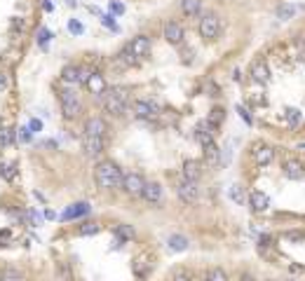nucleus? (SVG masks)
Returning a JSON list of instances; mask_svg holds the SVG:
<instances>
[{"instance_id": "1", "label": "nucleus", "mask_w": 305, "mask_h": 281, "mask_svg": "<svg viewBox=\"0 0 305 281\" xmlns=\"http://www.w3.org/2000/svg\"><path fill=\"white\" fill-rule=\"evenodd\" d=\"M94 178H96V183H99V188H103V190H115V188H122V178H125V173L117 169L115 162L103 159V162L96 164Z\"/></svg>"}, {"instance_id": "2", "label": "nucleus", "mask_w": 305, "mask_h": 281, "mask_svg": "<svg viewBox=\"0 0 305 281\" xmlns=\"http://www.w3.org/2000/svg\"><path fill=\"white\" fill-rule=\"evenodd\" d=\"M103 108L108 110L110 115H125L129 108V91L125 87H113V89H108L106 99H103Z\"/></svg>"}, {"instance_id": "3", "label": "nucleus", "mask_w": 305, "mask_h": 281, "mask_svg": "<svg viewBox=\"0 0 305 281\" xmlns=\"http://www.w3.org/2000/svg\"><path fill=\"white\" fill-rule=\"evenodd\" d=\"M218 33H221V19L214 12L202 14V19H200V35H202L204 40H216Z\"/></svg>"}, {"instance_id": "4", "label": "nucleus", "mask_w": 305, "mask_h": 281, "mask_svg": "<svg viewBox=\"0 0 305 281\" xmlns=\"http://www.w3.org/2000/svg\"><path fill=\"white\" fill-rule=\"evenodd\" d=\"M59 101H61V113H64L66 120L78 117V113H80V99H78V94H75L73 89H64V91H61Z\"/></svg>"}, {"instance_id": "5", "label": "nucleus", "mask_w": 305, "mask_h": 281, "mask_svg": "<svg viewBox=\"0 0 305 281\" xmlns=\"http://www.w3.org/2000/svg\"><path fill=\"white\" fill-rule=\"evenodd\" d=\"M176 195L181 197V202H186V204H195L197 197H200L197 183L195 180H188V178H181L176 185Z\"/></svg>"}, {"instance_id": "6", "label": "nucleus", "mask_w": 305, "mask_h": 281, "mask_svg": "<svg viewBox=\"0 0 305 281\" xmlns=\"http://www.w3.org/2000/svg\"><path fill=\"white\" fill-rule=\"evenodd\" d=\"M87 77H89V70H82L80 66H73V63L61 70V82L64 84H80Z\"/></svg>"}, {"instance_id": "7", "label": "nucleus", "mask_w": 305, "mask_h": 281, "mask_svg": "<svg viewBox=\"0 0 305 281\" xmlns=\"http://www.w3.org/2000/svg\"><path fill=\"white\" fill-rule=\"evenodd\" d=\"M143 188H146V180L139 176V173H125V178H122V190L132 195V197H141Z\"/></svg>"}, {"instance_id": "8", "label": "nucleus", "mask_w": 305, "mask_h": 281, "mask_svg": "<svg viewBox=\"0 0 305 281\" xmlns=\"http://www.w3.org/2000/svg\"><path fill=\"white\" fill-rule=\"evenodd\" d=\"M249 75L256 84H268L270 82V68H268V63H265L263 59H256V61L251 63Z\"/></svg>"}, {"instance_id": "9", "label": "nucleus", "mask_w": 305, "mask_h": 281, "mask_svg": "<svg viewBox=\"0 0 305 281\" xmlns=\"http://www.w3.org/2000/svg\"><path fill=\"white\" fill-rule=\"evenodd\" d=\"M183 38H186V31H183L181 24H176V21H167L164 24V40L169 45H181Z\"/></svg>"}, {"instance_id": "10", "label": "nucleus", "mask_w": 305, "mask_h": 281, "mask_svg": "<svg viewBox=\"0 0 305 281\" xmlns=\"http://www.w3.org/2000/svg\"><path fill=\"white\" fill-rule=\"evenodd\" d=\"M132 110H134L136 117H141V120H146V117H153L157 115V106L153 101H146V99H136L134 103H132Z\"/></svg>"}, {"instance_id": "11", "label": "nucleus", "mask_w": 305, "mask_h": 281, "mask_svg": "<svg viewBox=\"0 0 305 281\" xmlns=\"http://www.w3.org/2000/svg\"><path fill=\"white\" fill-rule=\"evenodd\" d=\"M249 206H251V211L254 213H263V211L270 209V197L261 190H254L249 195Z\"/></svg>"}, {"instance_id": "12", "label": "nucleus", "mask_w": 305, "mask_h": 281, "mask_svg": "<svg viewBox=\"0 0 305 281\" xmlns=\"http://www.w3.org/2000/svg\"><path fill=\"white\" fill-rule=\"evenodd\" d=\"M129 49H132V52H134V56L141 61V59L150 56V38H146V35H139V38H134V40L129 42Z\"/></svg>"}, {"instance_id": "13", "label": "nucleus", "mask_w": 305, "mask_h": 281, "mask_svg": "<svg viewBox=\"0 0 305 281\" xmlns=\"http://www.w3.org/2000/svg\"><path fill=\"white\" fill-rule=\"evenodd\" d=\"M272 159H275V150H272L270 145L258 143L254 148V162H256V166H268Z\"/></svg>"}, {"instance_id": "14", "label": "nucleus", "mask_w": 305, "mask_h": 281, "mask_svg": "<svg viewBox=\"0 0 305 281\" xmlns=\"http://www.w3.org/2000/svg\"><path fill=\"white\" fill-rule=\"evenodd\" d=\"M85 84H87V89L96 96H103L106 91H108V84H106V80H103L101 73H89V77L85 80Z\"/></svg>"}, {"instance_id": "15", "label": "nucleus", "mask_w": 305, "mask_h": 281, "mask_svg": "<svg viewBox=\"0 0 305 281\" xmlns=\"http://www.w3.org/2000/svg\"><path fill=\"white\" fill-rule=\"evenodd\" d=\"M195 138L197 143L202 145V148H207V145L214 143V129L209 127V122H202L195 127Z\"/></svg>"}, {"instance_id": "16", "label": "nucleus", "mask_w": 305, "mask_h": 281, "mask_svg": "<svg viewBox=\"0 0 305 281\" xmlns=\"http://www.w3.org/2000/svg\"><path fill=\"white\" fill-rule=\"evenodd\" d=\"M150 267H153V262H150L148 255H139L134 262H132V272H134L136 279H146L150 272Z\"/></svg>"}, {"instance_id": "17", "label": "nucleus", "mask_w": 305, "mask_h": 281, "mask_svg": "<svg viewBox=\"0 0 305 281\" xmlns=\"http://www.w3.org/2000/svg\"><path fill=\"white\" fill-rule=\"evenodd\" d=\"M106 134V122L101 117H87L85 122V136H103Z\"/></svg>"}, {"instance_id": "18", "label": "nucleus", "mask_w": 305, "mask_h": 281, "mask_svg": "<svg viewBox=\"0 0 305 281\" xmlns=\"http://www.w3.org/2000/svg\"><path fill=\"white\" fill-rule=\"evenodd\" d=\"M183 178H188V180H200V176H202V164L197 162V159H186L183 162Z\"/></svg>"}, {"instance_id": "19", "label": "nucleus", "mask_w": 305, "mask_h": 281, "mask_svg": "<svg viewBox=\"0 0 305 281\" xmlns=\"http://www.w3.org/2000/svg\"><path fill=\"white\" fill-rule=\"evenodd\" d=\"M141 197L148 202V204H157L160 199H162V185L160 183H146V188H143V192H141Z\"/></svg>"}, {"instance_id": "20", "label": "nucleus", "mask_w": 305, "mask_h": 281, "mask_svg": "<svg viewBox=\"0 0 305 281\" xmlns=\"http://www.w3.org/2000/svg\"><path fill=\"white\" fill-rule=\"evenodd\" d=\"M85 150L89 157H99L103 152V136H85Z\"/></svg>"}, {"instance_id": "21", "label": "nucleus", "mask_w": 305, "mask_h": 281, "mask_svg": "<svg viewBox=\"0 0 305 281\" xmlns=\"http://www.w3.org/2000/svg\"><path fill=\"white\" fill-rule=\"evenodd\" d=\"M303 173H305V169H303V164H300L298 159H286L284 162V176L286 178L298 180V178H303Z\"/></svg>"}, {"instance_id": "22", "label": "nucleus", "mask_w": 305, "mask_h": 281, "mask_svg": "<svg viewBox=\"0 0 305 281\" xmlns=\"http://www.w3.org/2000/svg\"><path fill=\"white\" fill-rule=\"evenodd\" d=\"M89 213V204L87 202H78V204H71L64 213V218L66 220H73V218H82V216H87Z\"/></svg>"}, {"instance_id": "23", "label": "nucleus", "mask_w": 305, "mask_h": 281, "mask_svg": "<svg viewBox=\"0 0 305 281\" xmlns=\"http://www.w3.org/2000/svg\"><path fill=\"white\" fill-rule=\"evenodd\" d=\"M204 162H207V166H211V169H216V166L221 164V150L216 148V143H211L204 148Z\"/></svg>"}, {"instance_id": "24", "label": "nucleus", "mask_w": 305, "mask_h": 281, "mask_svg": "<svg viewBox=\"0 0 305 281\" xmlns=\"http://www.w3.org/2000/svg\"><path fill=\"white\" fill-rule=\"evenodd\" d=\"M115 61L120 63L122 68H129V66H136V63H139V59H136L134 52H132V49H129V45H127V47H125L120 54L115 56Z\"/></svg>"}, {"instance_id": "25", "label": "nucleus", "mask_w": 305, "mask_h": 281, "mask_svg": "<svg viewBox=\"0 0 305 281\" xmlns=\"http://www.w3.org/2000/svg\"><path fill=\"white\" fill-rule=\"evenodd\" d=\"M167 246H169V251H186L190 246V241L183 234H171L169 239H167Z\"/></svg>"}, {"instance_id": "26", "label": "nucleus", "mask_w": 305, "mask_h": 281, "mask_svg": "<svg viewBox=\"0 0 305 281\" xmlns=\"http://www.w3.org/2000/svg\"><path fill=\"white\" fill-rule=\"evenodd\" d=\"M202 10V0H181V12L186 17H197Z\"/></svg>"}, {"instance_id": "27", "label": "nucleus", "mask_w": 305, "mask_h": 281, "mask_svg": "<svg viewBox=\"0 0 305 281\" xmlns=\"http://www.w3.org/2000/svg\"><path fill=\"white\" fill-rule=\"evenodd\" d=\"M0 176H3L7 183H12V180L17 178V164H14V162H3V164H0Z\"/></svg>"}, {"instance_id": "28", "label": "nucleus", "mask_w": 305, "mask_h": 281, "mask_svg": "<svg viewBox=\"0 0 305 281\" xmlns=\"http://www.w3.org/2000/svg\"><path fill=\"white\" fill-rule=\"evenodd\" d=\"M115 239H117V241L134 239V227H132V225H117V227H115Z\"/></svg>"}, {"instance_id": "29", "label": "nucleus", "mask_w": 305, "mask_h": 281, "mask_svg": "<svg viewBox=\"0 0 305 281\" xmlns=\"http://www.w3.org/2000/svg\"><path fill=\"white\" fill-rule=\"evenodd\" d=\"M223 117H225V110H223V108H214V110L209 113V120H207V122H209L211 129H216L218 124L223 122Z\"/></svg>"}, {"instance_id": "30", "label": "nucleus", "mask_w": 305, "mask_h": 281, "mask_svg": "<svg viewBox=\"0 0 305 281\" xmlns=\"http://www.w3.org/2000/svg\"><path fill=\"white\" fill-rule=\"evenodd\" d=\"M14 141V131L10 127H0V148H10Z\"/></svg>"}, {"instance_id": "31", "label": "nucleus", "mask_w": 305, "mask_h": 281, "mask_svg": "<svg viewBox=\"0 0 305 281\" xmlns=\"http://www.w3.org/2000/svg\"><path fill=\"white\" fill-rule=\"evenodd\" d=\"M99 232V225H96L94 220H87V223H82L80 227H78V234H82V237H92V234Z\"/></svg>"}, {"instance_id": "32", "label": "nucleus", "mask_w": 305, "mask_h": 281, "mask_svg": "<svg viewBox=\"0 0 305 281\" xmlns=\"http://www.w3.org/2000/svg\"><path fill=\"white\" fill-rule=\"evenodd\" d=\"M0 281H21V272L14 267H5L0 272Z\"/></svg>"}, {"instance_id": "33", "label": "nucleus", "mask_w": 305, "mask_h": 281, "mask_svg": "<svg viewBox=\"0 0 305 281\" xmlns=\"http://www.w3.org/2000/svg\"><path fill=\"white\" fill-rule=\"evenodd\" d=\"M207 281H228V274H225V269L221 267H211L207 272Z\"/></svg>"}, {"instance_id": "34", "label": "nucleus", "mask_w": 305, "mask_h": 281, "mask_svg": "<svg viewBox=\"0 0 305 281\" xmlns=\"http://www.w3.org/2000/svg\"><path fill=\"white\" fill-rule=\"evenodd\" d=\"M56 281H71V269L66 262H56Z\"/></svg>"}, {"instance_id": "35", "label": "nucleus", "mask_w": 305, "mask_h": 281, "mask_svg": "<svg viewBox=\"0 0 305 281\" xmlns=\"http://www.w3.org/2000/svg\"><path fill=\"white\" fill-rule=\"evenodd\" d=\"M230 199L235 202V204H244V190H242V185H232L230 188Z\"/></svg>"}, {"instance_id": "36", "label": "nucleus", "mask_w": 305, "mask_h": 281, "mask_svg": "<svg viewBox=\"0 0 305 281\" xmlns=\"http://www.w3.org/2000/svg\"><path fill=\"white\" fill-rule=\"evenodd\" d=\"M293 12H296V10H293V5H279V7H277V17H279L282 21L291 19Z\"/></svg>"}, {"instance_id": "37", "label": "nucleus", "mask_w": 305, "mask_h": 281, "mask_svg": "<svg viewBox=\"0 0 305 281\" xmlns=\"http://www.w3.org/2000/svg\"><path fill=\"white\" fill-rule=\"evenodd\" d=\"M286 122L291 124V127H296V124H300V110H296V108H289L286 110Z\"/></svg>"}, {"instance_id": "38", "label": "nucleus", "mask_w": 305, "mask_h": 281, "mask_svg": "<svg viewBox=\"0 0 305 281\" xmlns=\"http://www.w3.org/2000/svg\"><path fill=\"white\" fill-rule=\"evenodd\" d=\"M49 38H52V33H49L47 28H40V31H38V45H40V47H47Z\"/></svg>"}, {"instance_id": "39", "label": "nucleus", "mask_w": 305, "mask_h": 281, "mask_svg": "<svg viewBox=\"0 0 305 281\" xmlns=\"http://www.w3.org/2000/svg\"><path fill=\"white\" fill-rule=\"evenodd\" d=\"M108 10H110V14H113V17H120V14H125V5H122V3H117V0H110Z\"/></svg>"}, {"instance_id": "40", "label": "nucleus", "mask_w": 305, "mask_h": 281, "mask_svg": "<svg viewBox=\"0 0 305 281\" xmlns=\"http://www.w3.org/2000/svg\"><path fill=\"white\" fill-rule=\"evenodd\" d=\"M68 31H71V33H75V35H80L82 31H85V26H82L78 19H71V21H68Z\"/></svg>"}, {"instance_id": "41", "label": "nucleus", "mask_w": 305, "mask_h": 281, "mask_svg": "<svg viewBox=\"0 0 305 281\" xmlns=\"http://www.w3.org/2000/svg\"><path fill=\"white\" fill-rule=\"evenodd\" d=\"M101 21H103V26H106V28H113V31H117V24H115V17H113V14H103Z\"/></svg>"}, {"instance_id": "42", "label": "nucleus", "mask_w": 305, "mask_h": 281, "mask_svg": "<svg viewBox=\"0 0 305 281\" xmlns=\"http://www.w3.org/2000/svg\"><path fill=\"white\" fill-rule=\"evenodd\" d=\"M28 220H31V227H35V225H40L42 223V216L38 211H31L28 213Z\"/></svg>"}, {"instance_id": "43", "label": "nucleus", "mask_w": 305, "mask_h": 281, "mask_svg": "<svg viewBox=\"0 0 305 281\" xmlns=\"http://www.w3.org/2000/svg\"><path fill=\"white\" fill-rule=\"evenodd\" d=\"M31 136H33V131L28 129V127H24V129H19V141H24V143H28V141H31Z\"/></svg>"}, {"instance_id": "44", "label": "nucleus", "mask_w": 305, "mask_h": 281, "mask_svg": "<svg viewBox=\"0 0 305 281\" xmlns=\"http://www.w3.org/2000/svg\"><path fill=\"white\" fill-rule=\"evenodd\" d=\"M237 113H239V117H242L247 124H251V115H249V110L247 108H242V106H237Z\"/></svg>"}, {"instance_id": "45", "label": "nucleus", "mask_w": 305, "mask_h": 281, "mask_svg": "<svg viewBox=\"0 0 305 281\" xmlns=\"http://www.w3.org/2000/svg\"><path fill=\"white\" fill-rule=\"evenodd\" d=\"M28 129L33 131V134H38V131L42 129V122L40 120H31V122H28Z\"/></svg>"}, {"instance_id": "46", "label": "nucleus", "mask_w": 305, "mask_h": 281, "mask_svg": "<svg viewBox=\"0 0 305 281\" xmlns=\"http://www.w3.org/2000/svg\"><path fill=\"white\" fill-rule=\"evenodd\" d=\"M286 239L300 241V239H305V234H303V232H289V234H286Z\"/></svg>"}, {"instance_id": "47", "label": "nucleus", "mask_w": 305, "mask_h": 281, "mask_svg": "<svg viewBox=\"0 0 305 281\" xmlns=\"http://www.w3.org/2000/svg\"><path fill=\"white\" fill-rule=\"evenodd\" d=\"M42 10H45V12H52V10H54V3H52V0H42Z\"/></svg>"}, {"instance_id": "48", "label": "nucleus", "mask_w": 305, "mask_h": 281, "mask_svg": "<svg viewBox=\"0 0 305 281\" xmlns=\"http://www.w3.org/2000/svg\"><path fill=\"white\" fill-rule=\"evenodd\" d=\"M5 87H7V75L5 73H0V91L5 89Z\"/></svg>"}, {"instance_id": "49", "label": "nucleus", "mask_w": 305, "mask_h": 281, "mask_svg": "<svg viewBox=\"0 0 305 281\" xmlns=\"http://www.w3.org/2000/svg\"><path fill=\"white\" fill-rule=\"evenodd\" d=\"M239 281H256V279H254L251 274H242V276H239Z\"/></svg>"}, {"instance_id": "50", "label": "nucleus", "mask_w": 305, "mask_h": 281, "mask_svg": "<svg viewBox=\"0 0 305 281\" xmlns=\"http://www.w3.org/2000/svg\"><path fill=\"white\" fill-rule=\"evenodd\" d=\"M66 5L68 7H78V0H66Z\"/></svg>"}, {"instance_id": "51", "label": "nucleus", "mask_w": 305, "mask_h": 281, "mask_svg": "<svg viewBox=\"0 0 305 281\" xmlns=\"http://www.w3.org/2000/svg\"><path fill=\"white\" fill-rule=\"evenodd\" d=\"M176 281H186V276H183V274H181V276H176Z\"/></svg>"}]
</instances>
